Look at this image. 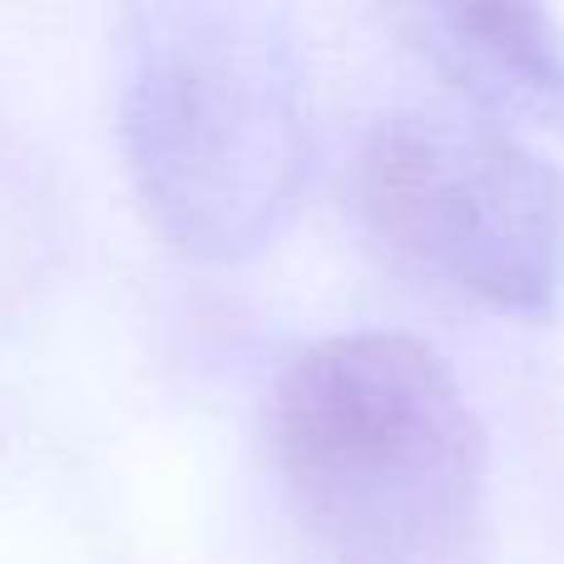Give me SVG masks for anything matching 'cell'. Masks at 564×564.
I'll return each instance as SVG.
<instances>
[{"instance_id":"6da1fadb","label":"cell","mask_w":564,"mask_h":564,"mask_svg":"<svg viewBox=\"0 0 564 564\" xmlns=\"http://www.w3.org/2000/svg\"><path fill=\"white\" fill-rule=\"evenodd\" d=\"M115 115L139 204L184 253L248 258L297 204L312 105L297 35L273 6L159 0L129 10Z\"/></svg>"},{"instance_id":"7a4b0ae2","label":"cell","mask_w":564,"mask_h":564,"mask_svg":"<svg viewBox=\"0 0 564 564\" xmlns=\"http://www.w3.org/2000/svg\"><path fill=\"white\" fill-rule=\"evenodd\" d=\"M268 431L292 510L332 564H456L476 540L486 441L426 341H312L282 367Z\"/></svg>"},{"instance_id":"3957f363","label":"cell","mask_w":564,"mask_h":564,"mask_svg":"<svg viewBox=\"0 0 564 564\" xmlns=\"http://www.w3.org/2000/svg\"><path fill=\"white\" fill-rule=\"evenodd\" d=\"M357 208L411 273L480 307L550 317L564 292V178L470 109H401L357 154Z\"/></svg>"},{"instance_id":"277c9868","label":"cell","mask_w":564,"mask_h":564,"mask_svg":"<svg viewBox=\"0 0 564 564\" xmlns=\"http://www.w3.org/2000/svg\"><path fill=\"white\" fill-rule=\"evenodd\" d=\"M406 45L500 129L564 139V30L540 6H411L397 10Z\"/></svg>"}]
</instances>
